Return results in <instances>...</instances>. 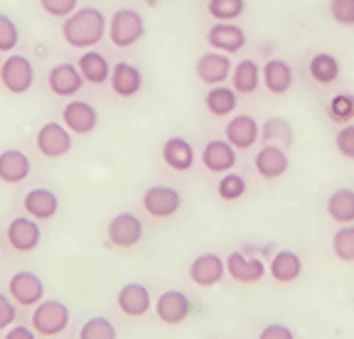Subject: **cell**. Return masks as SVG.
I'll use <instances>...</instances> for the list:
<instances>
[{
	"instance_id": "cell-1",
	"label": "cell",
	"mask_w": 354,
	"mask_h": 339,
	"mask_svg": "<svg viewBox=\"0 0 354 339\" xmlns=\"http://www.w3.org/2000/svg\"><path fill=\"white\" fill-rule=\"evenodd\" d=\"M109 35V23L99 8H77L62 23V37L74 50H94L101 39Z\"/></svg>"
},
{
	"instance_id": "cell-2",
	"label": "cell",
	"mask_w": 354,
	"mask_h": 339,
	"mask_svg": "<svg viewBox=\"0 0 354 339\" xmlns=\"http://www.w3.org/2000/svg\"><path fill=\"white\" fill-rule=\"evenodd\" d=\"M145 35V20L138 10L133 8H121L111 15L109 20V39L111 45L118 50H128L136 42H140Z\"/></svg>"
},
{
	"instance_id": "cell-3",
	"label": "cell",
	"mask_w": 354,
	"mask_h": 339,
	"mask_svg": "<svg viewBox=\"0 0 354 339\" xmlns=\"http://www.w3.org/2000/svg\"><path fill=\"white\" fill-rule=\"evenodd\" d=\"M69 320H72V312L64 302L59 300H42L32 310V329L42 337H57L69 327Z\"/></svg>"
},
{
	"instance_id": "cell-4",
	"label": "cell",
	"mask_w": 354,
	"mask_h": 339,
	"mask_svg": "<svg viewBox=\"0 0 354 339\" xmlns=\"http://www.w3.org/2000/svg\"><path fill=\"white\" fill-rule=\"evenodd\" d=\"M0 84L6 86V91L15 96L28 94L35 84V67L28 57L22 55H8L0 64Z\"/></svg>"
},
{
	"instance_id": "cell-5",
	"label": "cell",
	"mask_w": 354,
	"mask_h": 339,
	"mask_svg": "<svg viewBox=\"0 0 354 339\" xmlns=\"http://www.w3.org/2000/svg\"><path fill=\"white\" fill-rule=\"evenodd\" d=\"M183 206V195L170 184H153L143 192V209L155 219L175 217Z\"/></svg>"
},
{
	"instance_id": "cell-6",
	"label": "cell",
	"mask_w": 354,
	"mask_h": 339,
	"mask_svg": "<svg viewBox=\"0 0 354 339\" xmlns=\"http://www.w3.org/2000/svg\"><path fill=\"white\" fill-rule=\"evenodd\" d=\"M8 295L12 302L20 307H37L44 300V283L37 273L32 271H17L8 280Z\"/></svg>"
},
{
	"instance_id": "cell-7",
	"label": "cell",
	"mask_w": 354,
	"mask_h": 339,
	"mask_svg": "<svg viewBox=\"0 0 354 339\" xmlns=\"http://www.w3.org/2000/svg\"><path fill=\"white\" fill-rule=\"evenodd\" d=\"M106 236H109V244L116 249H133L143 239V222L133 211H121L109 222Z\"/></svg>"
},
{
	"instance_id": "cell-8",
	"label": "cell",
	"mask_w": 354,
	"mask_h": 339,
	"mask_svg": "<svg viewBox=\"0 0 354 339\" xmlns=\"http://www.w3.org/2000/svg\"><path fill=\"white\" fill-rule=\"evenodd\" d=\"M224 261H227V275L241 285L261 283V280L266 278V273H268V266H266L261 258L249 256V253H243V251H232Z\"/></svg>"
},
{
	"instance_id": "cell-9",
	"label": "cell",
	"mask_w": 354,
	"mask_h": 339,
	"mask_svg": "<svg viewBox=\"0 0 354 339\" xmlns=\"http://www.w3.org/2000/svg\"><path fill=\"white\" fill-rule=\"evenodd\" d=\"M37 151L44 157H64L66 153L72 151V130H66L64 123L50 121L44 123L42 128L37 130V138H35Z\"/></svg>"
},
{
	"instance_id": "cell-10",
	"label": "cell",
	"mask_w": 354,
	"mask_h": 339,
	"mask_svg": "<svg viewBox=\"0 0 354 339\" xmlns=\"http://www.w3.org/2000/svg\"><path fill=\"white\" fill-rule=\"evenodd\" d=\"M155 315L162 325H170V327L183 325L192 315V300L183 290H165L155 300Z\"/></svg>"
},
{
	"instance_id": "cell-11",
	"label": "cell",
	"mask_w": 354,
	"mask_h": 339,
	"mask_svg": "<svg viewBox=\"0 0 354 339\" xmlns=\"http://www.w3.org/2000/svg\"><path fill=\"white\" fill-rule=\"evenodd\" d=\"M227 275V261L219 253H199L189 263V280L199 288H214Z\"/></svg>"
},
{
	"instance_id": "cell-12",
	"label": "cell",
	"mask_w": 354,
	"mask_h": 339,
	"mask_svg": "<svg viewBox=\"0 0 354 339\" xmlns=\"http://www.w3.org/2000/svg\"><path fill=\"white\" fill-rule=\"evenodd\" d=\"M47 86L55 96H62V99H72L82 91L84 86V77L79 72L77 64L72 61H59L50 69L47 74Z\"/></svg>"
},
{
	"instance_id": "cell-13",
	"label": "cell",
	"mask_w": 354,
	"mask_h": 339,
	"mask_svg": "<svg viewBox=\"0 0 354 339\" xmlns=\"http://www.w3.org/2000/svg\"><path fill=\"white\" fill-rule=\"evenodd\" d=\"M202 165L214 175H227L236 167V148L227 138H214L202 148Z\"/></svg>"
},
{
	"instance_id": "cell-14",
	"label": "cell",
	"mask_w": 354,
	"mask_h": 339,
	"mask_svg": "<svg viewBox=\"0 0 354 339\" xmlns=\"http://www.w3.org/2000/svg\"><path fill=\"white\" fill-rule=\"evenodd\" d=\"M194 72H197L199 81H205L207 86H219L232 77V57L224 55V52H205L199 57L197 64H194Z\"/></svg>"
},
{
	"instance_id": "cell-15",
	"label": "cell",
	"mask_w": 354,
	"mask_h": 339,
	"mask_svg": "<svg viewBox=\"0 0 354 339\" xmlns=\"http://www.w3.org/2000/svg\"><path fill=\"white\" fill-rule=\"evenodd\" d=\"M62 123L66 126V130H72L77 135H88L91 130H96L99 126V111L88 101H69L62 111Z\"/></svg>"
},
{
	"instance_id": "cell-16",
	"label": "cell",
	"mask_w": 354,
	"mask_h": 339,
	"mask_svg": "<svg viewBox=\"0 0 354 339\" xmlns=\"http://www.w3.org/2000/svg\"><path fill=\"white\" fill-rule=\"evenodd\" d=\"M6 239L20 253H30L42 241V229L37 226L32 217H15L6 229Z\"/></svg>"
},
{
	"instance_id": "cell-17",
	"label": "cell",
	"mask_w": 354,
	"mask_h": 339,
	"mask_svg": "<svg viewBox=\"0 0 354 339\" xmlns=\"http://www.w3.org/2000/svg\"><path fill=\"white\" fill-rule=\"evenodd\" d=\"M224 138H227L236 151H249V148L256 145V140L261 138V126L249 113H239V116H232V121L227 123Z\"/></svg>"
},
{
	"instance_id": "cell-18",
	"label": "cell",
	"mask_w": 354,
	"mask_h": 339,
	"mask_svg": "<svg viewBox=\"0 0 354 339\" xmlns=\"http://www.w3.org/2000/svg\"><path fill=\"white\" fill-rule=\"evenodd\" d=\"M207 42L212 50L232 57L246 47V32L236 23H214L207 32Z\"/></svg>"
},
{
	"instance_id": "cell-19",
	"label": "cell",
	"mask_w": 354,
	"mask_h": 339,
	"mask_svg": "<svg viewBox=\"0 0 354 339\" xmlns=\"http://www.w3.org/2000/svg\"><path fill=\"white\" fill-rule=\"evenodd\" d=\"M254 170L263 180H278L290 170V157H288L286 148L278 145H263L254 157Z\"/></svg>"
},
{
	"instance_id": "cell-20",
	"label": "cell",
	"mask_w": 354,
	"mask_h": 339,
	"mask_svg": "<svg viewBox=\"0 0 354 339\" xmlns=\"http://www.w3.org/2000/svg\"><path fill=\"white\" fill-rule=\"evenodd\" d=\"M116 305L126 317H143L153 307V298H150V290L143 283H126L118 290Z\"/></svg>"
},
{
	"instance_id": "cell-21",
	"label": "cell",
	"mask_w": 354,
	"mask_h": 339,
	"mask_svg": "<svg viewBox=\"0 0 354 339\" xmlns=\"http://www.w3.org/2000/svg\"><path fill=\"white\" fill-rule=\"evenodd\" d=\"M109 84L116 96H121V99H133V96L143 89V74H140V69L136 67V64H131V61H118V64H113V69H111Z\"/></svg>"
},
{
	"instance_id": "cell-22",
	"label": "cell",
	"mask_w": 354,
	"mask_h": 339,
	"mask_svg": "<svg viewBox=\"0 0 354 339\" xmlns=\"http://www.w3.org/2000/svg\"><path fill=\"white\" fill-rule=\"evenodd\" d=\"M261 81L273 96H283L290 91L295 81V74H293V67L288 64L286 59H268L261 67Z\"/></svg>"
},
{
	"instance_id": "cell-23",
	"label": "cell",
	"mask_w": 354,
	"mask_h": 339,
	"mask_svg": "<svg viewBox=\"0 0 354 339\" xmlns=\"http://www.w3.org/2000/svg\"><path fill=\"white\" fill-rule=\"evenodd\" d=\"M22 206H25V211L35 222H47V219H52L59 211V197L52 189L35 187L22 197Z\"/></svg>"
},
{
	"instance_id": "cell-24",
	"label": "cell",
	"mask_w": 354,
	"mask_h": 339,
	"mask_svg": "<svg viewBox=\"0 0 354 339\" xmlns=\"http://www.w3.org/2000/svg\"><path fill=\"white\" fill-rule=\"evenodd\" d=\"M162 162L175 173H187L194 165V148L187 138L172 135L162 143Z\"/></svg>"
},
{
	"instance_id": "cell-25",
	"label": "cell",
	"mask_w": 354,
	"mask_h": 339,
	"mask_svg": "<svg viewBox=\"0 0 354 339\" xmlns=\"http://www.w3.org/2000/svg\"><path fill=\"white\" fill-rule=\"evenodd\" d=\"M32 173V162L22 151H3L0 153V182L6 184H20Z\"/></svg>"
},
{
	"instance_id": "cell-26",
	"label": "cell",
	"mask_w": 354,
	"mask_h": 339,
	"mask_svg": "<svg viewBox=\"0 0 354 339\" xmlns=\"http://www.w3.org/2000/svg\"><path fill=\"white\" fill-rule=\"evenodd\" d=\"M268 273L271 278L281 285H290L300 278L303 273V258L295 253V251H276L268 263Z\"/></svg>"
},
{
	"instance_id": "cell-27",
	"label": "cell",
	"mask_w": 354,
	"mask_h": 339,
	"mask_svg": "<svg viewBox=\"0 0 354 339\" xmlns=\"http://www.w3.org/2000/svg\"><path fill=\"white\" fill-rule=\"evenodd\" d=\"M77 67H79V72H82L84 81L94 84V86H101V84L109 81L111 69H113L109 64V59H106L101 52H94V50L84 52V55L79 57Z\"/></svg>"
},
{
	"instance_id": "cell-28",
	"label": "cell",
	"mask_w": 354,
	"mask_h": 339,
	"mask_svg": "<svg viewBox=\"0 0 354 339\" xmlns=\"http://www.w3.org/2000/svg\"><path fill=\"white\" fill-rule=\"evenodd\" d=\"M236 104H239V94L234 91V86H227V84L209 86V91H207V96H205L207 111L216 118L232 116V113L236 111Z\"/></svg>"
},
{
	"instance_id": "cell-29",
	"label": "cell",
	"mask_w": 354,
	"mask_h": 339,
	"mask_svg": "<svg viewBox=\"0 0 354 339\" xmlns=\"http://www.w3.org/2000/svg\"><path fill=\"white\" fill-rule=\"evenodd\" d=\"M308 72H310V79L315 84L330 86V84H335L339 79L342 67H339L337 57H332L330 52H317V55H313V59H310Z\"/></svg>"
},
{
	"instance_id": "cell-30",
	"label": "cell",
	"mask_w": 354,
	"mask_h": 339,
	"mask_svg": "<svg viewBox=\"0 0 354 339\" xmlns=\"http://www.w3.org/2000/svg\"><path fill=\"white\" fill-rule=\"evenodd\" d=\"M261 140L266 145H278V148H290L295 140L293 126L286 121L283 116H271L261 123Z\"/></svg>"
},
{
	"instance_id": "cell-31",
	"label": "cell",
	"mask_w": 354,
	"mask_h": 339,
	"mask_svg": "<svg viewBox=\"0 0 354 339\" xmlns=\"http://www.w3.org/2000/svg\"><path fill=\"white\" fill-rule=\"evenodd\" d=\"M327 214L337 224H354V189L339 187L327 197Z\"/></svg>"
},
{
	"instance_id": "cell-32",
	"label": "cell",
	"mask_w": 354,
	"mask_h": 339,
	"mask_svg": "<svg viewBox=\"0 0 354 339\" xmlns=\"http://www.w3.org/2000/svg\"><path fill=\"white\" fill-rule=\"evenodd\" d=\"M232 86L236 94H254L261 86V67L254 59H241L239 64H234Z\"/></svg>"
},
{
	"instance_id": "cell-33",
	"label": "cell",
	"mask_w": 354,
	"mask_h": 339,
	"mask_svg": "<svg viewBox=\"0 0 354 339\" xmlns=\"http://www.w3.org/2000/svg\"><path fill=\"white\" fill-rule=\"evenodd\" d=\"M246 10V0H209L207 12L214 17L216 23H234Z\"/></svg>"
},
{
	"instance_id": "cell-34",
	"label": "cell",
	"mask_w": 354,
	"mask_h": 339,
	"mask_svg": "<svg viewBox=\"0 0 354 339\" xmlns=\"http://www.w3.org/2000/svg\"><path fill=\"white\" fill-rule=\"evenodd\" d=\"M327 116L330 121L339 123V126H347L354 118V94H347V91H339L330 99L327 104Z\"/></svg>"
},
{
	"instance_id": "cell-35",
	"label": "cell",
	"mask_w": 354,
	"mask_h": 339,
	"mask_svg": "<svg viewBox=\"0 0 354 339\" xmlns=\"http://www.w3.org/2000/svg\"><path fill=\"white\" fill-rule=\"evenodd\" d=\"M79 339H118V332L109 317H88L79 329Z\"/></svg>"
},
{
	"instance_id": "cell-36",
	"label": "cell",
	"mask_w": 354,
	"mask_h": 339,
	"mask_svg": "<svg viewBox=\"0 0 354 339\" xmlns=\"http://www.w3.org/2000/svg\"><path fill=\"white\" fill-rule=\"evenodd\" d=\"M332 253L344 263H354V224H344L332 236Z\"/></svg>"
},
{
	"instance_id": "cell-37",
	"label": "cell",
	"mask_w": 354,
	"mask_h": 339,
	"mask_svg": "<svg viewBox=\"0 0 354 339\" xmlns=\"http://www.w3.org/2000/svg\"><path fill=\"white\" fill-rule=\"evenodd\" d=\"M246 189H249V184H246V177H243V175L227 173V175H221L219 184H216V195H219L224 202H236L246 195Z\"/></svg>"
},
{
	"instance_id": "cell-38",
	"label": "cell",
	"mask_w": 354,
	"mask_h": 339,
	"mask_svg": "<svg viewBox=\"0 0 354 339\" xmlns=\"http://www.w3.org/2000/svg\"><path fill=\"white\" fill-rule=\"evenodd\" d=\"M17 45H20V30L15 20L0 12V52H15Z\"/></svg>"
},
{
	"instance_id": "cell-39",
	"label": "cell",
	"mask_w": 354,
	"mask_h": 339,
	"mask_svg": "<svg viewBox=\"0 0 354 339\" xmlns=\"http://www.w3.org/2000/svg\"><path fill=\"white\" fill-rule=\"evenodd\" d=\"M330 15L337 25L354 28V0H330Z\"/></svg>"
},
{
	"instance_id": "cell-40",
	"label": "cell",
	"mask_w": 354,
	"mask_h": 339,
	"mask_svg": "<svg viewBox=\"0 0 354 339\" xmlns=\"http://www.w3.org/2000/svg\"><path fill=\"white\" fill-rule=\"evenodd\" d=\"M39 6H42V10L47 15L66 20L79 8V0H39Z\"/></svg>"
},
{
	"instance_id": "cell-41",
	"label": "cell",
	"mask_w": 354,
	"mask_h": 339,
	"mask_svg": "<svg viewBox=\"0 0 354 339\" xmlns=\"http://www.w3.org/2000/svg\"><path fill=\"white\" fill-rule=\"evenodd\" d=\"M335 148L342 157L347 160H354V123H347L337 130L335 135Z\"/></svg>"
},
{
	"instance_id": "cell-42",
	"label": "cell",
	"mask_w": 354,
	"mask_h": 339,
	"mask_svg": "<svg viewBox=\"0 0 354 339\" xmlns=\"http://www.w3.org/2000/svg\"><path fill=\"white\" fill-rule=\"evenodd\" d=\"M17 320V307L10 295L0 293V329H10Z\"/></svg>"
},
{
	"instance_id": "cell-43",
	"label": "cell",
	"mask_w": 354,
	"mask_h": 339,
	"mask_svg": "<svg viewBox=\"0 0 354 339\" xmlns=\"http://www.w3.org/2000/svg\"><path fill=\"white\" fill-rule=\"evenodd\" d=\"M259 339H295V334L290 332V327H286V325L271 322V325H266V327L261 329Z\"/></svg>"
},
{
	"instance_id": "cell-44",
	"label": "cell",
	"mask_w": 354,
	"mask_h": 339,
	"mask_svg": "<svg viewBox=\"0 0 354 339\" xmlns=\"http://www.w3.org/2000/svg\"><path fill=\"white\" fill-rule=\"evenodd\" d=\"M3 339H37V332H35V329H30V327H22V325H17V327L8 329Z\"/></svg>"
},
{
	"instance_id": "cell-45",
	"label": "cell",
	"mask_w": 354,
	"mask_h": 339,
	"mask_svg": "<svg viewBox=\"0 0 354 339\" xmlns=\"http://www.w3.org/2000/svg\"><path fill=\"white\" fill-rule=\"evenodd\" d=\"M143 3H145V6H150V8H155L158 3H160V0H143Z\"/></svg>"
}]
</instances>
